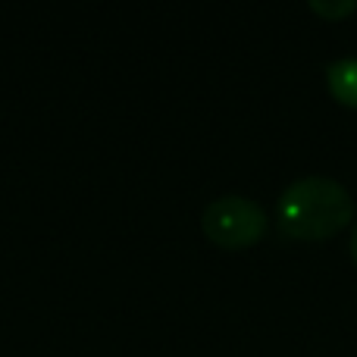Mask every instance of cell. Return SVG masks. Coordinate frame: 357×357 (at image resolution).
<instances>
[{
  "label": "cell",
  "instance_id": "1",
  "mask_svg": "<svg viewBox=\"0 0 357 357\" xmlns=\"http://www.w3.org/2000/svg\"><path fill=\"white\" fill-rule=\"evenodd\" d=\"M354 220V197L329 176H301L279 195L276 222L285 238L326 241Z\"/></svg>",
  "mask_w": 357,
  "mask_h": 357
},
{
  "label": "cell",
  "instance_id": "2",
  "mask_svg": "<svg viewBox=\"0 0 357 357\" xmlns=\"http://www.w3.org/2000/svg\"><path fill=\"white\" fill-rule=\"evenodd\" d=\"M266 210L245 195H222L201 213V229L222 251H245L266 235Z\"/></svg>",
  "mask_w": 357,
  "mask_h": 357
},
{
  "label": "cell",
  "instance_id": "3",
  "mask_svg": "<svg viewBox=\"0 0 357 357\" xmlns=\"http://www.w3.org/2000/svg\"><path fill=\"white\" fill-rule=\"evenodd\" d=\"M326 88L342 107L357 110V56H345L326 66Z\"/></svg>",
  "mask_w": 357,
  "mask_h": 357
},
{
  "label": "cell",
  "instance_id": "4",
  "mask_svg": "<svg viewBox=\"0 0 357 357\" xmlns=\"http://www.w3.org/2000/svg\"><path fill=\"white\" fill-rule=\"evenodd\" d=\"M354 10H357L354 0H345V3H323V0H314V3H310V13H317V16H323V19H333V22L351 16Z\"/></svg>",
  "mask_w": 357,
  "mask_h": 357
},
{
  "label": "cell",
  "instance_id": "5",
  "mask_svg": "<svg viewBox=\"0 0 357 357\" xmlns=\"http://www.w3.org/2000/svg\"><path fill=\"white\" fill-rule=\"evenodd\" d=\"M348 251H351V260H354V266H357V222H354V229H351V241H348Z\"/></svg>",
  "mask_w": 357,
  "mask_h": 357
}]
</instances>
